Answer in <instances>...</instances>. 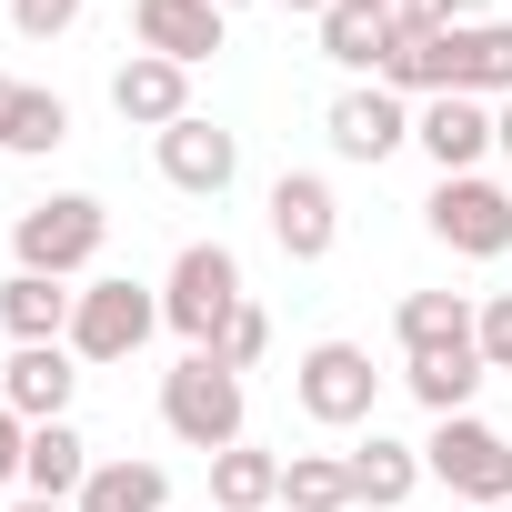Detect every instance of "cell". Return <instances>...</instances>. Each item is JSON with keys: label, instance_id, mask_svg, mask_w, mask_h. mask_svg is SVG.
Wrapping results in <instances>:
<instances>
[{"label": "cell", "instance_id": "cell-28", "mask_svg": "<svg viewBox=\"0 0 512 512\" xmlns=\"http://www.w3.org/2000/svg\"><path fill=\"white\" fill-rule=\"evenodd\" d=\"M211 352H221L231 372H251V362H262V352H272V312H262V302H241V312H231V332H221Z\"/></svg>", "mask_w": 512, "mask_h": 512}, {"label": "cell", "instance_id": "cell-34", "mask_svg": "<svg viewBox=\"0 0 512 512\" xmlns=\"http://www.w3.org/2000/svg\"><path fill=\"white\" fill-rule=\"evenodd\" d=\"M11 512H81V502H41V492H21V502H11Z\"/></svg>", "mask_w": 512, "mask_h": 512}, {"label": "cell", "instance_id": "cell-33", "mask_svg": "<svg viewBox=\"0 0 512 512\" xmlns=\"http://www.w3.org/2000/svg\"><path fill=\"white\" fill-rule=\"evenodd\" d=\"M492 151L512 161V101H492Z\"/></svg>", "mask_w": 512, "mask_h": 512}, {"label": "cell", "instance_id": "cell-31", "mask_svg": "<svg viewBox=\"0 0 512 512\" xmlns=\"http://www.w3.org/2000/svg\"><path fill=\"white\" fill-rule=\"evenodd\" d=\"M402 11L432 21V31H462V21H472V0H402Z\"/></svg>", "mask_w": 512, "mask_h": 512}, {"label": "cell", "instance_id": "cell-10", "mask_svg": "<svg viewBox=\"0 0 512 512\" xmlns=\"http://www.w3.org/2000/svg\"><path fill=\"white\" fill-rule=\"evenodd\" d=\"M151 151H161V181H171V191H191V201H221V191L241 181V141H231L221 121H201V111H191V121H171Z\"/></svg>", "mask_w": 512, "mask_h": 512}, {"label": "cell", "instance_id": "cell-2", "mask_svg": "<svg viewBox=\"0 0 512 512\" xmlns=\"http://www.w3.org/2000/svg\"><path fill=\"white\" fill-rule=\"evenodd\" d=\"M101 241H111V211L91 191H51V201H31L11 221V262L21 272H51V282H81L101 262Z\"/></svg>", "mask_w": 512, "mask_h": 512}, {"label": "cell", "instance_id": "cell-4", "mask_svg": "<svg viewBox=\"0 0 512 512\" xmlns=\"http://www.w3.org/2000/svg\"><path fill=\"white\" fill-rule=\"evenodd\" d=\"M422 472L462 502V512H482V502H512V432H492L482 412H452V422H432V442H422Z\"/></svg>", "mask_w": 512, "mask_h": 512}, {"label": "cell", "instance_id": "cell-38", "mask_svg": "<svg viewBox=\"0 0 512 512\" xmlns=\"http://www.w3.org/2000/svg\"><path fill=\"white\" fill-rule=\"evenodd\" d=\"M221 11H241V0H221Z\"/></svg>", "mask_w": 512, "mask_h": 512}, {"label": "cell", "instance_id": "cell-14", "mask_svg": "<svg viewBox=\"0 0 512 512\" xmlns=\"http://www.w3.org/2000/svg\"><path fill=\"white\" fill-rule=\"evenodd\" d=\"M412 141L432 151V171H442V181H452V171H482V151H492V101L442 91V101H422V111H412Z\"/></svg>", "mask_w": 512, "mask_h": 512}, {"label": "cell", "instance_id": "cell-24", "mask_svg": "<svg viewBox=\"0 0 512 512\" xmlns=\"http://www.w3.org/2000/svg\"><path fill=\"white\" fill-rule=\"evenodd\" d=\"M412 402L432 412V422H452V412H472V392H482V352L462 342V352H412Z\"/></svg>", "mask_w": 512, "mask_h": 512}, {"label": "cell", "instance_id": "cell-36", "mask_svg": "<svg viewBox=\"0 0 512 512\" xmlns=\"http://www.w3.org/2000/svg\"><path fill=\"white\" fill-rule=\"evenodd\" d=\"M362 11H382V21H392V11H402V0H362Z\"/></svg>", "mask_w": 512, "mask_h": 512}, {"label": "cell", "instance_id": "cell-20", "mask_svg": "<svg viewBox=\"0 0 512 512\" xmlns=\"http://www.w3.org/2000/svg\"><path fill=\"white\" fill-rule=\"evenodd\" d=\"M472 292H402V312H392V332H402V362L412 352H462L472 342Z\"/></svg>", "mask_w": 512, "mask_h": 512}, {"label": "cell", "instance_id": "cell-6", "mask_svg": "<svg viewBox=\"0 0 512 512\" xmlns=\"http://www.w3.org/2000/svg\"><path fill=\"white\" fill-rule=\"evenodd\" d=\"M422 221H432V241H442V251H462V262H502V251H512V191H502V181H482V171L432 181Z\"/></svg>", "mask_w": 512, "mask_h": 512}, {"label": "cell", "instance_id": "cell-29", "mask_svg": "<svg viewBox=\"0 0 512 512\" xmlns=\"http://www.w3.org/2000/svg\"><path fill=\"white\" fill-rule=\"evenodd\" d=\"M91 11V0H11V21H21V41H61L71 21Z\"/></svg>", "mask_w": 512, "mask_h": 512}, {"label": "cell", "instance_id": "cell-26", "mask_svg": "<svg viewBox=\"0 0 512 512\" xmlns=\"http://www.w3.org/2000/svg\"><path fill=\"white\" fill-rule=\"evenodd\" d=\"M61 141H71V101L31 81V91H21V121H11V141H0V151H21V161H41V151H61Z\"/></svg>", "mask_w": 512, "mask_h": 512}, {"label": "cell", "instance_id": "cell-12", "mask_svg": "<svg viewBox=\"0 0 512 512\" xmlns=\"http://www.w3.org/2000/svg\"><path fill=\"white\" fill-rule=\"evenodd\" d=\"M111 111L131 121V131H171V121H191V71L181 61H161V51H131L121 71H111Z\"/></svg>", "mask_w": 512, "mask_h": 512}, {"label": "cell", "instance_id": "cell-9", "mask_svg": "<svg viewBox=\"0 0 512 512\" xmlns=\"http://www.w3.org/2000/svg\"><path fill=\"white\" fill-rule=\"evenodd\" d=\"M322 131H332V151H342V161H392V151L412 141V101H402L392 81H352V91L332 101V121H322Z\"/></svg>", "mask_w": 512, "mask_h": 512}, {"label": "cell", "instance_id": "cell-15", "mask_svg": "<svg viewBox=\"0 0 512 512\" xmlns=\"http://www.w3.org/2000/svg\"><path fill=\"white\" fill-rule=\"evenodd\" d=\"M71 312H81V292L51 282V272H11L0 282V332L11 342H71Z\"/></svg>", "mask_w": 512, "mask_h": 512}, {"label": "cell", "instance_id": "cell-7", "mask_svg": "<svg viewBox=\"0 0 512 512\" xmlns=\"http://www.w3.org/2000/svg\"><path fill=\"white\" fill-rule=\"evenodd\" d=\"M151 332H161V292H151V282H131V272L91 282V292H81V312H71V352H81V362H131Z\"/></svg>", "mask_w": 512, "mask_h": 512}, {"label": "cell", "instance_id": "cell-37", "mask_svg": "<svg viewBox=\"0 0 512 512\" xmlns=\"http://www.w3.org/2000/svg\"><path fill=\"white\" fill-rule=\"evenodd\" d=\"M482 512H512V502H482Z\"/></svg>", "mask_w": 512, "mask_h": 512}, {"label": "cell", "instance_id": "cell-27", "mask_svg": "<svg viewBox=\"0 0 512 512\" xmlns=\"http://www.w3.org/2000/svg\"><path fill=\"white\" fill-rule=\"evenodd\" d=\"M472 352H482V372H512V292H482V312H472Z\"/></svg>", "mask_w": 512, "mask_h": 512}, {"label": "cell", "instance_id": "cell-13", "mask_svg": "<svg viewBox=\"0 0 512 512\" xmlns=\"http://www.w3.org/2000/svg\"><path fill=\"white\" fill-rule=\"evenodd\" d=\"M221 0H131V41L141 51H161V61H181V71H201L211 51H221Z\"/></svg>", "mask_w": 512, "mask_h": 512}, {"label": "cell", "instance_id": "cell-32", "mask_svg": "<svg viewBox=\"0 0 512 512\" xmlns=\"http://www.w3.org/2000/svg\"><path fill=\"white\" fill-rule=\"evenodd\" d=\"M21 91H31V81H11V71H0V141H11V121H21Z\"/></svg>", "mask_w": 512, "mask_h": 512}, {"label": "cell", "instance_id": "cell-19", "mask_svg": "<svg viewBox=\"0 0 512 512\" xmlns=\"http://www.w3.org/2000/svg\"><path fill=\"white\" fill-rule=\"evenodd\" d=\"M442 41H452V91L512 101V21H462V31H442Z\"/></svg>", "mask_w": 512, "mask_h": 512}, {"label": "cell", "instance_id": "cell-21", "mask_svg": "<svg viewBox=\"0 0 512 512\" xmlns=\"http://www.w3.org/2000/svg\"><path fill=\"white\" fill-rule=\"evenodd\" d=\"M272 502H282V452H262V442L211 452V512H272Z\"/></svg>", "mask_w": 512, "mask_h": 512}, {"label": "cell", "instance_id": "cell-30", "mask_svg": "<svg viewBox=\"0 0 512 512\" xmlns=\"http://www.w3.org/2000/svg\"><path fill=\"white\" fill-rule=\"evenodd\" d=\"M21 452H31V422L0 402V482H21Z\"/></svg>", "mask_w": 512, "mask_h": 512}, {"label": "cell", "instance_id": "cell-18", "mask_svg": "<svg viewBox=\"0 0 512 512\" xmlns=\"http://www.w3.org/2000/svg\"><path fill=\"white\" fill-rule=\"evenodd\" d=\"M352 462V512H392V502H412L422 492V442H392V432H372L362 452H342Z\"/></svg>", "mask_w": 512, "mask_h": 512}, {"label": "cell", "instance_id": "cell-17", "mask_svg": "<svg viewBox=\"0 0 512 512\" xmlns=\"http://www.w3.org/2000/svg\"><path fill=\"white\" fill-rule=\"evenodd\" d=\"M91 462H101V452H91L71 422H31V452H21V492H41V502H81Z\"/></svg>", "mask_w": 512, "mask_h": 512}, {"label": "cell", "instance_id": "cell-23", "mask_svg": "<svg viewBox=\"0 0 512 512\" xmlns=\"http://www.w3.org/2000/svg\"><path fill=\"white\" fill-rule=\"evenodd\" d=\"M322 61H332V71H372V81H382V61H392V21H382V11H362V0H332V11H322Z\"/></svg>", "mask_w": 512, "mask_h": 512}, {"label": "cell", "instance_id": "cell-22", "mask_svg": "<svg viewBox=\"0 0 512 512\" xmlns=\"http://www.w3.org/2000/svg\"><path fill=\"white\" fill-rule=\"evenodd\" d=\"M161 502H171V472L131 462V452H101L91 482H81V512H161Z\"/></svg>", "mask_w": 512, "mask_h": 512}, {"label": "cell", "instance_id": "cell-5", "mask_svg": "<svg viewBox=\"0 0 512 512\" xmlns=\"http://www.w3.org/2000/svg\"><path fill=\"white\" fill-rule=\"evenodd\" d=\"M292 402H302L322 432H362L372 402H382V372H372L362 342H312V352L292 362Z\"/></svg>", "mask_w": 512, "mask_h": 512}, {"label": "cell", "instance_id": "cell-11", "mask_svg": "<svg viewBox=\"0 0 512 512\" xmlns=\"http://www.w3.org/2000/svg\"><path fill=\"white\" fill-rule=\"evenodd\" d=\"M272 241H282V262H322L342 241V201H332L322 171H282L272 181Z\"/></svg>", "mask_w": 512, "mask_h": 512}, {"label": "cell", "instance_id": "cell-8", "mask_svg": "<svg viewBox=\"0 0 512 512\" xmlns=\"http://www.w3.org/2000/svg\"><path fill=\"white\" fill-rule=\"evenodd\" d=\"M71 392H81V352L71 342H11L0 402H11L21 422H71Z\"/></svg>", "mask_w": 512, "mask_h": 512}, {"label": "cell", "instance_id": "cell-35", "mask_svg": "<svg viewBox=\"0 0 512 512\" xmlns=\"http://www.w3.org/2000/svg\"><path fill=\"white\" fill-rule=\"evenodd\" d=\"M282 11H302V21H322V11H332V0H282Z\"/></svg>", "mask_w": 512, "mask_h": 512}, {"label": "cell", "instance_id": "cell-3", "mask_svg": "<svg viewBox=\"0 0 512 512\" xmlns=\"http://www.w3.org/2000/svg\"><path fill=\"white\" fill-rule=\"evenodd\" d=\"M241 302H251V292H241V251H231V241H191L181 262H171V282H161V322H171L191 352H211Z\"/></svg>", "mask_w": 512, "mask_h": 512}, {"label": "cell", "instance_id": "cell-16", "mask_svg": "<svg viewBox=\"0 0 512 512\" xmlns=\"http://www.w3.org/2000/svg\"><path fill=\"white\" fill-rule=\"evenodd\" d=\"M382 81H392L402 101H442V91H452V41H442L432 21L392 11V61H382Z\"/></svg>", "mask_w": 512, "mask_h": 512}, {"label": "cell", "instance_id": "cell-25", "mask_svg": "<svg viewBox=\"0 0 512 512\" xmlns=\"http://www.w3.org/2000/svg\"><path fill=\"white\" fill-rule=\"evenodd\" d=\"M282 502L292 512H352V462L342 452H292L282 462Z\"/></svg>", "mask_w": 512, "mask_h": 512}, {"label": "cell", "instance_id": "cell-1", "mask_svg": "<svg viewBox=\"0 0 512 512\" xmlns=\"http://www.w3.org/2000/svg\"><path fill=\"white\" fill-rule=\"evenodd\" d=\"M241 422H251V392H241V372H231L221 352H181V362L161 372V432H171V442L231 452V442H251Z\"/></svg>", "mask_w": 512, "mask_h": 512}]
</instances>
